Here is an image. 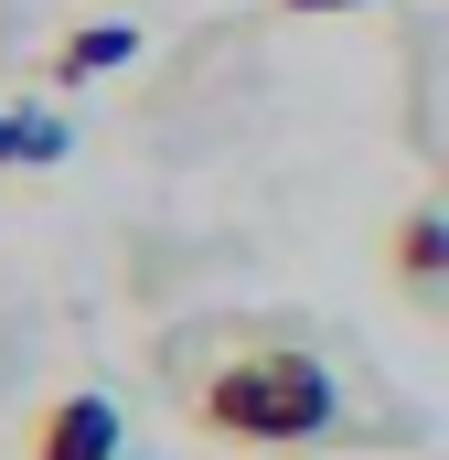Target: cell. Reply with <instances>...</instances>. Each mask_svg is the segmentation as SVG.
Returning a JSON list of instances; mask_svg holds the SVG:
<instances>
[{
  "label": "cell",
  "instance_id": "cell-6",
  "mask_svg": "<svg viewBox=\"0 0 449 460\" xmlns=\"http://www.w3.org/2000/svg\"><path fill=\"white\" fill-rule=\"evenodd\" d=\"M278 11H364V0H278Z\"/></svg>",
  "mask_w": 449,
  "mask_h": 460
},
{
  "label": "cell",
  "instance_id": "cell-3",
  "mask_svg": "<svg viewBox=\"0 0 449 460\" xmlns=\"http://www.w3.org/2000/svg\"><path fill=\"white\" fill-rule=\"evenodd\" d=\"M385 268L407 279V289H449V215H396V235H385Z\"/></svg>",
  "mask_w": 449,
  "mask_h": 460
},
{
  "label": "cell",
  "instance_id": "cell-1",
  "mask_svg": "<svg viewBox=\"0 0 449 460\" xmlns=\"http://www.w3.org/2000/svg\"><path fill=\"white\" fill-rule=\"evenodd\" d=\"M182 407L224 450H321V439H342V375L311 343H278V332H224L215 364L182 375Z\"/></svg>",
  "mask_w": 449,
  "mask_h": 460
},
{
  "label": "cell",
  "instance_id": "cell-4",
  "mask_svg": "<svg viewBox=\"0 0 449 460\" xmlns=\"http://www.w3.org/2000/svg\"><path fill=\"white\" fill-rule=\"evenodd\" d=\"M128 54H139V32H128V22H97V32H75V43L54 54V86H86V75H108Z\"/></svg>",
  "mask_w": 449,
  "mask_h": 460
},
{
  "label": "cell",
  "instance_id": "cell-2",
  "mask_svg": "<svg viewBox=\"0 0 449 460\" xmlns=\"http://www.w3.org/2000/svg\"><path fill=\"white\" fill-rule=\"evenodd\" d=\"M32 460H128L118 450V396H54L43 418H32Z\"/></svg>",
  "mask_w": 449,
  "mask_h": 460
},
{
  "label": "cell",
  "instance_id": "cell-5",
  "mask_svg": "<svg viewBox=\"0 0 449 460\" xmlns=\"http://www.w3.org/2000/svg\"><path fill=\"white\" fill-rule=\"evenodd\" d=\"M11 161H65V118H0V172Z\"/></svg>",
  "mask_w": 449,
  "mask_h": 460
}]
</instances>
